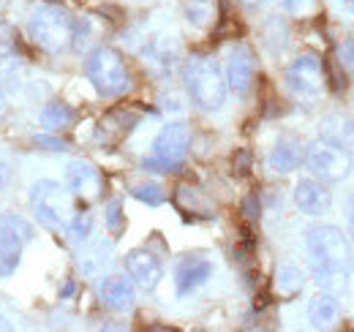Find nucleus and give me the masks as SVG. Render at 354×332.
<instances>
[{"instance_id": "21", "label": "nucleus", "mask_w": 354, "mask_h": 332, "mask_svg": "<svg viewBox=\"0 0 354 332\" xmlns=\"http://www.w3.org/2000/svg\"><path fill=\"white\" fill-rule=\"evenodd\" d=\"M74 120H77V112L63 101H52L41 109V125L46 131H66L74 125Z\"/></svg>"}, {"instance_id": "32", "label": "nucleus", "mask_w": 354, "mask_h": 332, "mask_svg": "<svg viewBox=\"0 0 354 332\" xmlns=\"http://www.w3.org/2000/svg\"><path fill=\"white\" fill-rule=\"evenodd\" d=\"M6 183H8V166L0 164V191L6 188Z\"/></svg>"}, {"instance_id": "33", "label": "nucleus", "mask_w": 354, "mask_h": 332, "mask_svg": "<svg viewBox=\"0 0 354 332\" xmlns=\"http://www.w3.org/2000/svg\"><path fill=\"white\" fill-rule=\"evenodd\" d=\"M3 112H6V98H3V93H0V118H3Z\"/></svg>"}, {"instance_id": "14", "label": "nucleus", "mask_w": 354, "mask_h": 332, "mask_svg": "<svg viewBox=\"0 0 354 332\" xmlns=\"http://www.w3.org/2000/svg\"><path fill=\"white\" fill-rule=\"evenodd\" d=\"M98 297L101 302L109 308V311H118V313H129L133 305H136V291L133 284L123 275H109L98 284Z\"/></svg>"}, {"instance_id": "18", "label": "nucleus", "mask_w": 354, "mask_h": 332, "mask_svg": "<svg viewBox=\"0 0 354 332\" xmlns=\"http://www.w3.org/2000/svg\"><path fill=\"white\" fill-rule=\"evenodd\" d=\"M319 133L324 142H330L335 147L354 150V123L344 115H327L319 125Z\"/></svg>"}, {"instance_id": "2", "label": "nucleus", "mask_w": 354, "mask_h": 332, "mask_svg": "<svg viewBox=\"0 0 354 332\" xmlns=\"http://www.w3.org/2000/svg\"><path fill=\"white\" fill-rule=\"evenodd\" d=\"M85 74L98 95L104 98H120L133 87L131 71L123 60V55L112 46L93 49L85 60Z\"/></svg>"}, {"instance_id": "20", "label": "nucleus", "mask_w": 354, "mask_h": 332, "mask_svg": "<svg viewBox=\"0 0 354 332\" xmlns=\"http://www.w3.org/2000/svg\"><path fill=\"white\" fill-rule=\"evenodd\" d=\"M175 202L180 205L183 212H194V215H202V218H213V205H210V199H207L199 188H194V185H180L175 194Z\"/></svg>"}, {"instance_id": "10", "label": "nucleus", "mask_w": 354, "mask_h": 332, "mask_svg": "<svg viewBox=\"0 0 354 332\" xmlns=\"http://www.w3.org/2000/svg\"><path fill=\"white\" fill-rule=\"evenodd\" d=\"M126 270H129V278L145 291H153L164 278V264L153 250H131L126 256Z\"/></svg>"}, {"instance_id": "13", "label": "nucleus", "mask_w": 354, "mask_h": 332, "mask_svg": "<svg viewBox=\"0 0 354 332\" xmlns=\"http://www.w3.org/2000/svg\"><path fill=\"white\" fill-rule=\"evenodd\" d=\"M257 77V60H254V52L248 46H237L229 57V66H226V84L237 93V95H245L254 84Z\"/></svg>"}, {"instance_id": "37", "label": "nucleus", "mask_w": 354, "mask_h": 332, "mask_svg": "<svg viewBox=\"0 0 354 332\" xmlns=\"http://www.w3.org/2000/svg\"><path fill=\"white\" fill-rule=\"evenodd\" d=\"M283 3H292V0H283Z\"/></svg>"}, {"instance_id": "8", "label": "nucleus", "mask_w": 354, "mask_h": 332, "mask_svg": "<svg viewBox=\"0 0 354 332\" xmlns=\"http://www.w3.org/2000/svg\"><path fill=\"white\" fill-rule=\"evenodd\" d=\"M286 84L292 87V93L313 98L322 93L324 87V66L316 55H300L297 60H292V66L286 68Z\"/></svg>"}, {"instance_id": "27", "label": "nucleus", "mask_w": 354, "mask_h": 332, "mask_svg": "<svg viewBox=\"0 0 354 332\" xmlns=\"http://www.w3.org/2000/svg\"><path fill=\"white\" fill-rule=\"evenodd\" d=\"M120 226H123V202L112 199L106 205V229L109 232H120Z\"/></svg>"}, {"instance_id": "34", "label": "nucleus", "mask_w": 354, "mask_h": 332, "mask_svg": "<svg viewBox=\"0 0 354 332\" xmlns=\"http://www.w3.org/2000/svg\"><path fill=\"white\" fill-rule=\"evenodd\" d=\"M344 6H346L349 11H354V0H344Z\"/></svg>"}, {"instance_id": "28", "label": "nucleus", "mask_w": 354, "mask_h": 332, "mask_svg": "<svg viewBox=\"0 0 354 332\" xmlns=\"http://www.w3.org/2000/svg\"><path fill=\"white\" fill-rule=\"evenodd\" d=\"M11 49H14V30L6 22H0V57L11 55Z\"/></svg>"}, {"instance_id": "36", "label": "nucleus", "mask_w": 354, "mask_h": 332, "mask_svg": "<svg viewBox=\"0 0 354 332\" xmlns=\"http://www.w3.org/2000/svg\"><path fill=\"white\" fill-rule=\"evenodd\" d=\"M0 322H3V319H0ZM0 330H6V324H0Z\"/></svg>"}, {"instance_id": "24", "label": "nucleus", "mask_w": 354, "mask_h": 332, "mask_svg": "<svg viewBox=\"0 0 354 332\" xmlns=\"http://www.w3.org/2000/svg\"><path fill=\"white\" fill-rule=\"evenodd\" d=\"M131 196L139 199L142 205H150V208H158V205L167 202V191L158 183H139V185H133Z\"/></svg>"}, {"instance_id": "3", "label": "nucleus", "mask_w": 354, "mask_h": 332, "mask_svg": "<svg viewBox=\"0 0 354 332\" xmlns=\"http://www.w3.org/2000/svg\"><path fill=\"white\" fill-rule=\"evenodd\" d=\"M74 30H77V19L63 6H55V3L39 6L33 11V17L28 19V33H30L33 44L52 55H57L74 44Z\"/></svg>"}, {"instance_id": "5", "label": "nucleus", "mask_w": 354, "mask_h": 332, "mask_svg": "<svg viewBox=\"0 0 354 332\" xmlns=\"http://www.w3.org/2000/svg\"><path fill=\"white\" fill-rule=\"evenodd\" d=\"M30 205L36 212V221L46 226L49 232H63L66 229V188L55 180H36L30 185Z\"/></svg>"}, {"instance_id": "17", "label": "nucleus", "mask_w": 354, "mask_h": 332, "mask_svg": "<svg viewBox=\"0 0 354 332\" xmlns=\"http://www.w3.org/2000/svg\"><path fill=\"white\" fill-rule=\"evenodd\" d=\"M300 161H303V145L295 136H281L270 153V166L278 174H289L300 166Z\"/></svg>"}, {"instance_id": "6", "label": "nucleus", "mask_w": 354, "mask_h": 332, "mask_svg": "<svg viewBox=\"0 0 354 332\" xmlns=\"http://www.w3.org/2000/svg\"><path fill=\"white\" fill-rule=\"evenodd\" d=\"M33 243V223L22 215H0V275H11L22 259V250Z\"/></svg>"}, {"instance_id": "9", "label": "nucleus", "mask_w": 354, "mask_h": 332, "mask_svg": "<svg viewBox=\"0 0 354 332\" xmlns=\"http://www.w3.org/2000/svg\"><path fill=\"white\" fill-rule=\"evenodd\" d=\"M191 147V128L185 123H169L161 128V133L153 142V156L164 164L180 169L185 153Z\"/></svg>"}, {"instance_id": "12", "label": "nucleus", "mask_w": 354, "mask_h": 332, "mask_svg": "<svg viewBox=\"0 0 354 332\" xmlns=\"http://www.w3.org/2000/svg\"><path fill=\"white\" fill-rule=\"evenodd\" d=\"M213 275V261L205 256H183L175 267V289L180 297L202 289Z\"/></svg>"}, {"instance_id": "22", "label": "nucleus", "mask_w": 354, "mask_h": 332, "mask_svg": "<svg viewBox=\"0 0 354 332\" xmlns=\"http://www.w3.org/2000/svg\"><path fill=\"white\" fill-rule=\"evenodd\" d=\"M303 286H306V275H303L300 267L286 264V267L278 270V275H275V289L281 291L283 297H295Z\"/></svg>"}, {"instance_id": "23", "label": "nucleus", "mask_w": 354, "mask_h": 332, "mask_svg": "<svg viewBox=\"0 0 354 332\" xmlns=\"http://www.w3.org/2000/svg\"><path fill=\"white\" fill-rule=\"evenodd\" d=\"M185 17L196 28H207L216 19V0H185Z\"/></svg>"}, {"instance_id": "15", "label": "nucleus", "mask_w": 354, "mask_h": 332, "mask_svg": "<svg viewBox=\"0 0 354 332\" xmlns=\"http://www.w3.org/2000/svg\"><path fill=\"white\" fill-rule=\"evenodd\" d=\"M295 205L306 215H324L333 205V196L319 180H300L295 185Z\"/></svg>"}, {"instance_id": "31", "label": "nucleus", "mask_w": 354, "mask_h": 332, "mask_svg": "<svg viewBox=\"0 0 354 332\" xmlns=\"http://www.w3.org/2000/svg\"><path fill=\"white\" fill-rule=\"evenodd\" d=\"M243 212H245V218H257L259 215V199L257 196H245V202H243Z\"/></svg>"}, {"instance_id": "30", "label": "nucleus", "mask_w": 354, "mask_h": 332, "mask_svg": "<svg viewBox=\"0 0 354 332\" xmlns=\"http://www.w3.org/2000/svg\"><path fill=\"white\" fill-rule=\"evenodd\" d=\"M338 60H341V66H344L346 71H354V39L338 49Z\"/></svg>"}, {"instance_id": "16", "label": "nucleus", "mask_w": 354, "mask_h": 332, "mask_svg": "<svg viewBox=\"0 0 354 332\" xmlns=\"http://www.w3.org/2000/svg\"><path fill=\"white\" fill-rule=\"evenodd\" d=\"M308 319L316 330H330V327H335V322L341 319V305H338L335 294H330V291L316 294L308 302Z\"/></svg>"}, {"instance_id": "1", "label": "nucleus", "mask_w": 354, "mask_h": 332, "mask_svg": "<svg viewBox=\"0 0 354 332\" xmlns=\"http://www.w3.org/2000/svg\"><path fill=\"white\" fill-rule=\"evenodd\" d=\"M306 246L316 284L330 294H341L346 289V259H349L346 234L338 226H313L306 234Z\"/></svg>"}, {"instance_id": "19", "label": "nucleus", "mask_w": 354, "mask_h": 332, "mask_svg": "<svg viewBox=\"0 0 354 332\" xmlns=\"http://www.w3.org/2000/svg\"><path fill=\"white\" fill-rule=\"evenodd\" d=\"M133 123H136V115H131V112H126V109H115V112H109L104 120H101V125H98V139L101 142H106V145H112V142H118V139H123L129 131L133 128Z\"/></svg>"}, {"instance_id": "4", "label": "nucleus", "mask_w": 354, "mask_h": 332, "mask_svg": "<svg viewBox=\"0 0 354 332\" xmlns=\"http://www.w3.org/2000/svg\"><path fill=\"white\" fill-rule=\"evenodd\" d=\"M183 80H185L191 101L199 109L213 112V109H221L223 107L229 84L223 80L221 68H218L216 60H210V57H191L183 66Z\"/></svg>"}, {"instance_id": "35", "label": "nucleus", "mask_w": 354, "mask_h": 332, "mask_svg": "<svg viewBox=\"0 0 354 332\" xmlns=\"http://www.w3.org/2000/svg\"><path fill=\"white\" fill-rule=\"evenodd\" d=\"M352 237H354V212H352Z\"/></svg>"}, {"instance_id": "29", "label": "nucleus", "mask_w": 354, "mask_h": 332, "mask_svg": "<svg viewBox=\"0 0 354 332\" xmlns=\"http://www.w3.org/2000/svg\"><path fill=\"white\" fill-rule=\"evenodd\" d=\"M248 172H251V153L248 150H237L234 153V174L245 177Z\"/></svg>"}, {"instance_id": "26", "label": "nucleus", "mask_w": 354, "mask_h": 332, "mask_svg": "<svg viewBox=\"0 0 354 332\" xmlns=\"http://www.w3.org/2000/svg\"><path fill=\"white\" fill-rule=\"evenodd\" d=\"M33 142H36L41 150H49V153H63V150H68V142H66L63 136H55V131H49V133H39Z\"/></svg>"}, {"instance_id": "11", "label": "nucleus", "mask_w": 354, "mask_h": 332, "mask_svg": "<svg viewBox=\"0 0 354 332\" xmlns=\"http://www.w3.org/2000/svg\"><path fill=\"white\" fill-rule=\"evenodd\" d=\"M66 185L80 199H98L104 191V177L90 161L77 158L66 166Z\"/></svg>"}, {"instance_id": "7", "label": "nucleus", "mask_w": 354, "mask_h": 332, "mask_svg": "<svg viewBox=\"0 0 354 332\" xmlns=\"http://www.w3.org/2000/svg\"><path fill=\"white\" fill-rule=\"evenodd\" d=\"M306 164L324 183H341L352 172V156H349V150L335 147V145L319 139V142H313L306 150Z\"/></svg>"}, {"instance_id": "25", "label": "nucleus", "mask_w": 354, "mask_h": 332, "mask_svg": "<svg viewBox=\"0 0 354 332\" xmlns=\"http://www.w3.org/2000/svg\"><path fill=\"white\" fill-rule=\"evenodd\" d=\"M66 232H68V237L74 240V243H85L90 237V232H93V215L90 212H77L74 218H71V223H66Z\"/></svg>"}]
</instances>
